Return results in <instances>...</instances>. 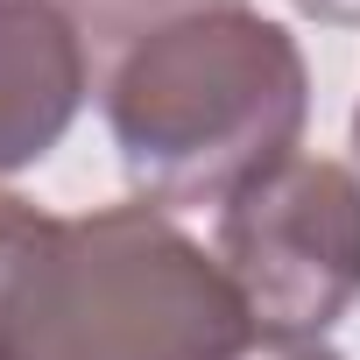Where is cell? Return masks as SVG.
<instances>
[{
	"label": "cell",
	"mask_w": 360,
	"mask_h": 360,
	"mask_svg": "<svg viewBox=\"0 0 360 360\" xmlns=\"http://www.w3.org/2000/svg\"><path fill=\"white\" fill-rule=\"evenodd\" d=\"M353 155H360V106H353Z\"/></svg>",
	"instance_id": "9"
},
{
	"label": "cell",
	"mask_w": 360,
	"mask_h": 360,
	"mask_svg": "<svg viewBox=\"0 0 360 360\" xmlns=\"http://www.w3.org/2000/svg\"><path fill=\"white\" fill-rule=\"evenodd\" d=\"M99 106L141 205H233L297 155L311 71L283 22L226 0L134 36L99 71Z\"/></svg>",
	"instance_id": "1"
},
{
	"label": "cell",
	"mask_w": 360,
	"mask_h": 360,
	"mask_svg": "<svg viewBox=\"0 0 360 360\" xmlns=\"http://www.w3.org/2000/svg\"><path fill=\"white\" fill-rule=\"evenodd\" d=\"M248 332L219 255L141 198L50 212L0 290V360H226Z\"/></svg>",
	"instance_id": "2"
},
{
	"label": "cell",
	"mask_w": 360,
	"mask_h": 360,
	"mask_svg": "<svg viewBox=\"0 0 360 360\" xmlns=\"http://www.w3.org/2000/svg\"><path fill=\"white\" fill-rule=\"evenodd\" d=\"M92 50L50 0H0V176L43 162L85 92H92Z\"/></svg>",
	"instance_id": "4"
},
{
	"label": "cell",
	"mask_w": 360,
	"mask_h": 360,
	"mask_svg": "<svg viewBox=\"0 0 360 360\" xmlns=\"http://www.w3.org/2000/svg\"><path fill=\"white\" fill-rule=\"evenodd\" d=\"M290 8L311 22H332V29H360V0H290Z\"/></svg>",
	"instance_id": "8"
},
{
	"label": "cell",
	"mask_w": 360,
	"mask_h": 360,
	"mask_svg": "<svg viewBox=\"0 0 360 360\" xmlns=\"http://www.w3.org/2000/svg\"><path fill=\"white\" fill-rule=\"evenodd\" d=\"M226 360H346L339 346H325V339H304V332H248Z\"/></svg>",
	"instance_id": "7"
},
{
	"label": "cell",
	"mask_w": 360,
	"mask_h": 360,
	"mask_svg": "<svg viewBox=\"0 0 360 360\" xmlns=\"http://www.w3.org/2000/svg\"><path fill=\"white\" fill-rule=\"evenodd\" d=\"M219 269L262 332L325 339L360 304V176L332 155H290L219 205Z\"/></svg>",
	"instance_id": "3"
},
{
	"label": "cell",
	"mask_w": 360,
	"mask_h": 360,
	"mask_svg": "<svg viewBox=\"0 0 360 360\" xmlns=\"http://www.w3.org/2000/svg\"><path fill=\"white\" fill-rule=\"evenodd\" d=\"M43 205H29V198H15V191H0V290H8V276H15V262H22V248L43 233Z\"/></svg>",
	"instance_id": "6"
},
{
	"label": "cell",
	"mask_w": 360,
	"mask_h": 360,
	"mask_svg": "<svg viewBox=\"0 0 360 360\" xmlns=\"http://www.w3.org/2000/svg\"><path fill=\"white\" fill-rule=\"evenodd\" d=\"M50 8L85 36V50H92V71H106L134 36H148L155 22H169V15H191V8H226V0H50Z\"/></svg>",
	"instance_id": "5"
}]
</instances>
